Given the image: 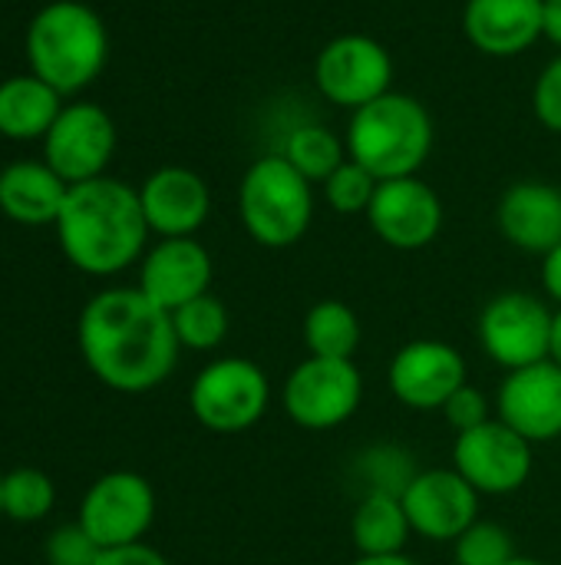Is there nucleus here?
<instances>
[{
    "instance_id": "1",
    "label": "nucleus",
    "mask_w": 561,
    "mask_h": 565,
    "mask_svg": "<svg viewBox=\"0 0 561 565\" xmlns=\"http://www.w3.org/2000/svg\"><path fill=\"white\" fill-rule=\"evenodd\" d=\"M86 367L109 391L145 394L169 381L179 361L172 315L139 288H106L93 295L76 324Z\"/></svg>"
},
{
    "instance_id": "17",
    "label": "nucleus",
    "mask_w": 561,
    "mask_h": 565,
    "mask_svg": "<svg viewBox=\"0 0 561 565\" xmlns=\"http://www.w3.org/2000/svg\"><path fill=\"white\" fill-rule=\"evenodd\" d=\"M499 420L522 434L532 447L561 437V367L539 361L532 367L509 371L496 401Z\"/></svg>"
},
{
    "instance_id": "30",
    "label": "nucleus",
    "mask_w": 561,
    "mask_h": 565,
    "mask_svg": "<svg viewBox=\"0 0 561 565\" xmlns=\"http://www.w3.org/2000/svg\"><path fill=\"white\" fill-rule=\"evenodd\" d=\"M380 179L374 172H367L360 162L347 159L327 182H324V199L337 215H367L374 195H377Z\"/></svg>"
},
{
    "instance_id": "33",
    "label": "nucleus",
    "mask_w": 561,
    "mask_h": 565,
    "mask_svg": "<svg viewBox=\"0 0 561 565\" xmlns=\"http://www.w3.org/2000/svg\"><path fill=\"white\" fill-rule=\"evenodd\" d=\"M440 414L446 417V424H450L456 434H466V430H473V427H479V424L493 420L486 394H483V391H476L473 384H463V387L446 401V407H443Z\"/></svg>"
},
{
    "instance_id": "6",
    "label": "nucleus",
    "mask_w": 561,
    "mask_h": 565,
    "mask_svg": "<svg viewBox=\"0 0 561 565\" xmlns=\"http://www.w3.org/2000/svg\"><path fill=\"white\" fill-rule=\"evenodd\" d=\"M271 404V384L265 371L248 358H218L205 364L192 387V417L212 434H245L251 430Z\"/></svg>"
},
{
    "instance_id": "14",
    "label": "nucleus",
    "mask_w": 561,
    "mask_h": 565,
    "mask_svg": "<svg viewBox=\"0 0 561 565\" xmlns=\"http://www.w3.org/2000/svg\"><path fill=\"white\" fill-rule=\"evenodd\" d=\"M466 377V358L446 341H410L387 367L390 394L410 411H443Z\"/></svg>"
},
{
    "instance_id": "8",
    "label": "nucleus",
    "mask_w": 561,
    "mask_h": 565,
    "mask_svg": "<svg viewBox=\"0 0 561 565\" xmlns=\"http://www.w3.org/2000/svg\"><path fill=\"white\" fill-rule=\"evenodd\" d=\"M314 83L327 103L354 113L390 93L393 56L380 40L367 33H341L317 53Z\"/></svg>"
},
{
    "instance_id": "36",
    "label": "nucleus",
    "mask_w": 561,
    "mask_h": 565,
    "mask_svg": "<svg viewBox=\"0 0 561 565\" xmlns=\"http://www.w3.org/2000/svg\"><path fill=\"white\" fill-rule=\"evenodd\" d=\"M542 36L561 46V0H542Z\"/></svg>"
},
{
    "instance_id": "16",
    "label": "nucleus",
    "mask_w": 561,
    "mask_h": 565,
    "mask_svg": "<svg viewBox=\"0 0 561 565\" xmlns=\"http://www.w3.org/2000/svg\"><path fill=\"white\" fill-rule=\"evenodd\" d=\"M212 255L208 248L188 235V238H162L142 255L139 265V291L155 301L162 311H179L182 305L208 295L212 288Z\"/></svg>"
},
{
    "instance_id": "26",
    "label": "nucleus",
    "mask_w": 561,
    "mask_h": 565,
    "mask_svg": "<svg viewBox=\"0 0 561 565\" xmlns=\"http://www.w3.org/2000/svg\"><path fill=\"white\" fill-rule=\"evenodd\" d=\"M172 328H175V338H179L182 348H188V351H215V348L225 344L231 318H228V308L208 291V295L182 305L179 311H172Z\"/></svg>"
},
{
    "instance_id": "15",
    "label": "nucleus",
    "mask_w": 561,
    "mask_h": 565,
    "mask_svg": "<svg viewBox=\"0 0 561 565\" xmlns=\"http://www.w3.org/2000/svg\"><path fill=\"white\" fill-rule=\"evenodd\" d=\"M400 500L413 533L433 543H456L479 520V493L453 467L420 470Z\"/></svg>"
},
{
    "instance_id": "7",
    "label": "nucleus",
    "mask_w": 561,
    "mask_h": 565,
    "mask_svg": "<svg viewBox=\"0 0 561 565\" xmlns=\"http://www.w3.org/2000/svg\"><path fill=\"white\" fill-rule=\"evenodd\" d=\"M364 401V374L354 361L304 358L281 387L284 414L304 430H334L347 424Z\"/></svg>"
},
{
    "instance_id": "24",
    "label": "nucleus",
    "mask_w": 561,
    "mask_h": 565,
    "mask_svg": "<svg viewBox=\"0 0 561 565\" xmlns=\"http://www.w3.org/2000/svg\"><path fill=\"white\" fill-rule=\"evenodd\" d=\"M304 348L311 358L354 361L360 348V321L354 308L337 298L311 305V311L304 315Z\"/></svg>"
},
{
    "instance_id": "12",
    "label": "nucleus",
    "mask_w": 561,
    "mask_h": 565,
    "mask_svg": "<svg viewBox=\"0 0 561 565\" xmlns=\"http://www.w3.org/2000/svg\"><path fill=\"white\" fill-rule=\"evenodd\" d=\"M116 152V122L96 103H66L43 136V162L66 182H89L106 175Z\"/></svg>"
},
{
    "instance_id": "31",
    "label": "nucleus",
    "mask_w": 561,
    "mask_h": 565,
    "mask_svg": "<svg viewBox=\"0 0 561 565\" xmlns=\"http://www.w3.org/2000/svg\"><path fill=\"white\" fill-rule=\"evenodd\" d=\"M99 556H103V550L79 523L53 530L46 540V563L50 565H96Z\"/></svg>"
},
{
    "instance_id": "9",
    "label": "nucleus",
    "mask_w": 561,
    "mask_h": 565,
    "mask_svg": "<svg viewBox=\"0 0 561 565\" xmlns=\"http://www.w3.org/2000/svg\"><path fill=\"white\" fill-rule=\"evenodd\" d=\"M552 315L549 305L529 291H503L479 315V344L506 371L532 367L549 361L552 348Z\"/></svg>"
},
{
    "instance_id": "18",
    "label": "nucleus",
    "mask_w": 561,
    "mask_h": 565,
    "mask_svg": "<svg viewBox=\"0 0 561 565\" xmlns=\"http://www.w3.org/2000/svg\"><path fill=\"white\" fill-rule=\"evenodd\" d=\"M139 202H142V215L149 222V232H155L162 238L195 235L212 212L208 182L185 166L155 169L139 185Z\"/></svg>"
},
{
    "instance_id": "11",
    "label": "nucleus",
    "mask_w": 561,
    "mask_h": 565,
    "mask_svg": "<svg viewBox=\"0 0 561 565\" xmlns=\"http://www.w3.org/2000/svg\"><path fill=\"white\" fill-rule=\"evenodd\" d=\"M152 520L155 493L149 480L132 470H112L86 490L76 523L96 540L99 550H119L142 543Z\"/></svg>"
},
{
    "instance_id": "25",
    "label": "nucleus",
    "mask_w": 561,
    "mask_h": 565,
    "mask_svg": "<svg viewBox=\"0 0 561 565\" xmlns=\"http://www.w3.org/2000/svg\"><path fill=\"white\" fill-rule=\"evenodd\" d=\"M281 156L314 185V182H327L350 156H347V142L334 132V129H327V126H321V122H304V126H298L288 139H284V149H281Z\"/></svg>"
},
{
    "instance_id": "21",
    "label": "nucleus",
    "mask_w": 561,
    "mask_h": 565,
    "mask_svg": "<svg viewBox=\"0 0 561 565\" xmlns=\"http://www.w3.org/2000/svg\"><path fill=\"white\" fill-rule=\"evenodd\" d=\"M69 185L46 162H10L0 172V212L17 225H56Z\"/></svg>"
},
{
    "instance_id": "37",
    "label": "nucleus",
    "mask_w": 561,
    "mask_h": 565,
    "mask_svg": "<svg viewBox=\"0 0 561 565\" xmlns=\"http://www.w3.org/2000/svg\"><path fill=\"white\" fill-rule=\"evenodd\" d=\"M350 565H417V559H410L407 553H397V556H357Z\"/></svg>"
},
{
    "instance_id": "38",
    "label": "nucleus",
    "mask_w": 561,
    "mask_h": 565,
    "mask_svg": "<svg viewBox=\"0 0 561 565\" xmlns=\"http://www.w3.org/2000/svg\"><path fill=\"white\" fill-rule=\"evenodd\" d=\"M549 361H555L561 367V308L552 315V348H549Z\"/></svg>"
},
{
    "instance_id": "29",
    "label": "nucleus",
    "mask_w": 561,
    "mask_h": 565,
    "mask_svg": "<svg viewBox=\"0 0 561 565\" xmlns=\"http://www.w3.org/2000/svg\"><path fill=\"white\" fill-rule=\"evenodd\" d=\"M456 565H509L516 559V546L506 526L476 520L456 543H453Z\"/></svg>"
},
{
    "instance_id": "19",
    "label": "nucleus",
    "mask_w": 561,
    "mask_h": 565,
    "mask_svg": "<svg viewBox=\"0 0 561 565\" xmlns=\"http://www.w3.org/2000/svg\"><path fill=\"white\" fill-rule=\"evenodd\" d=\"M499 232L529 255H549L561 242V189L542 179L509 185L496 209Z\"/></svg>"
},
{
    "instance_id": "10",
    "label": "nucleus",
    "mask_w": 561,
    "mask_h": 565,
    "mask_svg": "<svg viewBox=\"0 0 561 565\" xmlns=\"http://www.w3.org/2000/svg\"><path fill=\"white\" fill-rule=\"evenodd\" d=\"M453 470L479 497H509L532 477V444L499 417L456 434Z\"/></svg>"
},
{
    "instance_id": "32",
    "label": "nucleus",
    "mask_w": 561,
    "mask_h": 565,
    "mask_svg": "<svg viewBox=\"0 0 561 565\" xmlns=\"http://www.w3.org/2000/svg\"><path fill=\"white\" fill-rule=\"evenodd\" d=\"M532 109L549 132L561 136V53L539 73L532 89Z\"/></svg>"
},
{
    "instance_id": "23",
    "label": "nucleus",
    "mask_w": 561,
    "mask_h": 565,
    "mask_svg": "<svg viewBox=\"0 0 561 565\" xmlns=\"http://www.w3.org/2000/svg\"><path fill=\"white\" fill-rule=\"evenodd\" d=\"M403 500L393 493H364L350 516V540L360 556H397L410 543Z\"/></svg>"
},
{
    "instance_id": "22",
    "label": "nucleus",
    "mask_w": 561,
    "mask_h": 565,
    "mask_svg": "<svg viewBox=\"0 0 561 565\" xmlns=\"http://www.w3.org/2000/svg\"><path fill=\"white\" fill-rule=\"evenodd\" d=\"M60 99L63 93L33 73L7 76L0 83V136L17 142L43 139L63 109Z\"/></svg>"
},
{
    "instance_id": "34",
    "label": "nucleus",
    "mask_w": 561,
    "mask_h": 565,
    "mask_svg": "<svg viewBox=\"0 0 561 565\" xmlns=\"http://www.w3.org/2000/svg\"><path fill=\"white\" fill-rule=\"evenodd\" d=\"M96 565H169V559L145 543H132V546H119V550H103Z\"/></svg>"
},
{
    "instance_id": "40",
    "label": "nucleus",
    "mask_w": 561,
    "mask_h": 565,
    "mask_svg": "<svg viewBox=\"0 0 561 565\" xmlns=\"http://www.w3.org/2000/svg\"><path fill=\"white\" fill-rule=\"evenodd\" d=\"M0 516H3V473H0Z\"/></svg>"
},
{
    "instance_id": "3",
    "label": "nucleus",
    "mask_w": 561,
    "mask_h": 565,
    "mask_svg": "<svg viewBox=\"0 0 561 565\" xmlns=\"http://www.w3.org/2000/svg\"><path fill=\"white\" fill-rule=\"evenodd\" d=\"M109 56V33L103 17L79 0H53L26 26L30 73L56 93H79L89 86Z\"/></svg>"
},
{
    "instance_id": "39",
    "label": "nucleus",
    "mask_w": 561,
    "mask_h": 565,
    "mask_svg": "<svg viewBox=\"0 0 561 565\" xmlns=\"http://www.w3.org/2000/svg\"><path fill=\"white\" fill-rule=\"evenodd\" d=\"M509 565H549V563H542V559H526V556H516V559H513Z\"/></svg>"
},
{
    "instance_id": "5",
    "label": "nucleus",
    "mask_w": 561,
    "mask_h": 565,
    "mask_svg": "<svg viewBox=\"0 0 561 565\" xmlns=\"http://www.w3.org/2000/svg\"><path fill=\"white\" fill-rule=\"evenodd\" d=\"M238 215L261 248H291L308 235L314 218L311 182L281 152L261 156L238 185Z\"/></svg>"
},
{
    "instance_id": "2",
    "label": "nucleus",
    "mask_w": 561,
    "mask_h": 565,
    "mask_svg": "<svg viewBox=\"0 0 561 565\" xmlns=\"http://www.w3.org/2000/svg\"><path fill=\"white\" fill-rule=\"evenodd\" d=\"M53 228L66 262L96 278L139 262L149 238L139 189L109 175L69 185Z\"/></svg>"
},
{
    "instance_id": "27",
    "label": "nucleus",
    "mask_w": 561,
    "mask_h": 565,
    "mask_svg": "<svg viewBox=\"0 0 561 565\" xmlns=\"http://www.w3.org/2000/svg\"><path fill=\"white\" fill-rule=\"evenodd\" d=\"M417 473L420 470L413 463V454L407 447H397V444H377L357 457V477L364 483V493L403 497V490L413 483Z\"/></svg>"
},
{
    "instance_id": "13",
    "label": "nucleus",
    "mask_w": 561,
    "mask_h": 565,
    "mask_svg": "<svg viewBox=\"0 0 561 565\" xmlns=\"http://www.w3.org/2000/svg\"><path fill=\"white\" fill-rule=\"evenodd\" d=\"M367 222L384 245L397 252H417L440 235L443 202L436 189L427 185L420 175L387 179L377 185V195L367 209Z\"/></svg>"
},
{
    "instance_id": "20",
    "label": "nucleus",
    "mask_w": 561,
    "mask_h": 565,
    "mask_svg": "<svg viewBox=\"0 0 561 565\" xmlns=\"http://www.w3.org/2000/svg\"><path fill=\"white\" fill-rule=\"evenodd\" d=\"M463 33L486 56H522L542 36V0H466Z\"/></svg>"
},
{
    "instance_id": "35",
    "label": "nucleus",
    "mask_w": 561,
    "mask_h": 565,
    "mask_svg": "<svg viewBox=\"0 0 561 565\" xmlns=\"http://www.w3.org/2000/svg\"><path fill=\"white\" fill-rule=\"evenodd\" d=\"M542 288L561 308V242L549 255H542Z\"/></svg>"
},
{
    "instance_id": "4",
    "label": "nucleus",
    "mask_w": 561,
    "mask_h": 565,
    "mask_svg": "<svg viewBox=\"0 0 561 565\" xmlns=\"http://www.w3.org/2000/svg\"><path fill=\"white\" fill-rule=\"evenodd\" d=\"M347 156L380 182L417 175L433 152V119L410 93H384L350 113Z\"/></svg>"
},
{
    "instance_id": "28",
    "label": "nucleus",
    "mask_w": 561,
    "mask_h": 565,
    "mask_svg": "<svg viewBox=\"0 0 561 565\" xmlns=\"http://www.w3.org/2000/svg\"><path fill=\"white\" fill-rule=\"evenodd\" d=\"M56 503V487L43 470L20 467L3 473V516L17 523L43 520Z\"/></svg>"
}]
</instances>
